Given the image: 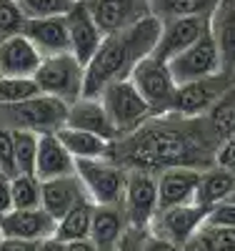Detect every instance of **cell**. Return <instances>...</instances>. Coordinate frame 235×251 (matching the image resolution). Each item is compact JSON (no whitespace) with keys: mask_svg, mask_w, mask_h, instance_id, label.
<instances>
[{"mask_svg":"<svg viewBox=\"0 0 235 251\" xmlns=\"http://www.w3.org/2000/svg\"><path fill=\"white\" fill-rule=\"evenodd\" d=\"M218 138L213 136L205 116L158 113L148 118L138 131L113 141L110 158L120 166L140 171H163L170 166L208 169L215 163Z\"/></svg>","mask_w":235,"mask_h":251,"instance_id":"cell-1","label":"cell"},{"mask_svg":"<svg viewBox=\"0 0 235 251\" xmlns=\"http://www.w3.org/2000/svg\"><path fill=\"white\" fill-rule=\"evenodd\" d=\"M158 38L160 18L155 15H148L130 28L105 35L98 53L85 66V96H100L113 80L130 78L138 63L155 50Z\"/></svg>","mask_w":235,"mask_h":251,"instance_id":"cell-2","label":"cell"},{"mask_svg":"<svg viewBox=\"0 0 235 251\" xmlns=\"http://www.w3.org/2000/svg\"><path fill=\"white\" fill-rule=\"evenodd\" d=\"M68 121V103L55 96L38 93L28 100L0 103V126L8 131L58 133Z\"/></svg>","mask_w":235,"mask_h":251,"instance_id":"cell-3","label":"cell"},{"mask_svg":"<svg viewBox=\"0 0 235 251\" xmlns=\"http://www.w3.org/2000/svg\"><path fill=\"white\" fill-rule=\"evenodd\" d=\"M35 80L45 96H55L68 106L85 96V66L70 50L43 58Z\"/></svg>","mask_w":235,"mask_h":251,"instance_id":"cell-4","label":"cell"},{"mask_svg":"<svg viewBox=\"0 0 235 251\" xmlns=\"http://www.w3.org/2000/svg\"><path fill=\"white\" fill-rule=\"evenodd\" d=\"M100 100H103L105 111H108V116H110V121L115 126L118 138L138 131L148 118L155 116L153 108L148 106L145 98L133 86L130 78L113 80L110 86H105L103 93H100Z\"/></svg>","mask_w":235,"mask_h":251,"instance_id":"cell-5","label":"cell"},{"mask_svg":"<svg viewBox=\"0 0 235 251\" xmlns=\"http://www.w3.org/2000/svg\"><path fill=\"white\" fill-rule=\"evenodd\" d=\"M128 171L115 158H90V161H78V176L88 191L90 201L103 203H123L125 188H128Z\"/></svg>","mask_w":235,"mask_h":251,"instance_id":"cell-6","label":"cell"},{"mask_svg":"<svg viewBox=\"0 0 235 251\" xmlns=\"http://www.w3.org/2000/svg\"><path fill=\"white\" fill-rule=\"evenodd\" d=\"M133 86L138 88V93L145 98V103L153 108V113H168L170 100L175 96L178 83L173 80V73H170L168 60L155 58L153 53L145 55L138 66L130 73Z\"/></svg>","mask_w":235,"mask_h":251,"instance_id":"cell-7","label":"cell"},{"mask_svg":"<svg viewBox=\"0 0 235 251\" xmlns=\"http://www.w3.org/2000/svg\"><path fill=\"white\" fill-rule=\"evenodd\" d=\"M235 83L233 73H215V75H205L198 80L183 83L175 88V96L170 100V113H180V116H205L213 106L218 103V98Z\"/></svg>","mask_w":235,"mask_h":251,"instance_id":"cell-8","label":"cell"},{"mask_svg":"<svg viewBox=\"0 0 235 251\" xmlns=\"http://www.w3.org/2000/svg\"><path fill=\"white\" fill-rule=\"evenodd\" d=\"M123 208H125L128 221H130L133 228H150L153 219L160 211L158 174L130 169V174H128V188H125Z\"/></svg>","mask_w":235,"mask_h":251,"instance_id":"cell-9","label":"cell"},{"mask_svg":"<svg viewBox=\"0 0 235 251\" xmlns=\"http://www.w3.org/2000/svg\"><path fill=\"white\" fill-rule=\"evenodd\" d=\"M173 80L178 86L190 80H198L205 75H215L223 71V60H220V50L215 46V38H213L210 28L195 40L188 50H183L180 55H175L173 60H168Z\"/></svg>","mask_w":235,"mask_h":251,"instance_id":"cell-10","label":"cell"},{"mask_svg":"<svg viewBox=\"0 0 235 251\" xmlns=\"http://www.w3.org/2000/svg\"><path fill=\"white\" fill-rule=\"evenodd\" d=\"M205 214H208V208H203L195 201L183 203V206H173V208H160L158 216L150 224V231L178 244V246H185L198 234V228L203 226Z\"/></svg>","mask_w":235,"mask_h":251,"instance_id":"cell-11","label":"cell"},{"mask_svg":"<svg viewBox=\"0 0 235 251\" xmlns=\"http://www.w3.org/2000/svg\"><path fill=\"white\" fill-rule=\"evenodd\" d=\"M208 30V15H183L160 20V38L153 50L160 60H173L183 50H188L195 40Z\"/></svg>","mask_w":235,"mask_h":251,"instance_id":"cell-12","label":"cell"},{"mask_svg":"<svg viewBox=\"0 0 235 251\" xmlns=\"http://www.w3.org/2000/svg\"><path fill=\"white\" fill-rule=\"evenodd\" d=\"M65 20H68V33H70V53L83 66H88L105 38L98 20L93 18L88 0H75L73 8L65 13Z\"/></svg>","mask_w":235,"mask_h":251,"instance_id":"cell-13","label":"cell"},{"mask_svg":"<svg viewBox=\"0 0 235 251\" xmlns=\"http://www.w3.org/2000/svg\"><path fill=\"white\" fill-rule=\"evenodd\" d=\"M55 226H58V221L43 206H38V208H10V211L0 219V236L40 244L43 239L55 234Z\"/></svg>","mask_w":235,"mask_h":251,"instance_id":"cell-14","label":"cell"},{"mask_svg":"<svg viewBox=\"0 0 235 251\" xmlns=\"http://www.w3.org/2000/svg\"><path fill=\"white\" fill-rule=\"evenodd\" d=\"M88 5L105 35L125 30L138 20L153 15L150 0H88Z\"/></svg>","mask_w":235,"mask_h":251,"instance_id":"cell-15","label":"cell"},{"mask_svg":"<svg viewBox=\"0 0 235 251\" xmlns=\"http://www.w3.org/2000/svg\"><path fill=\"white\" fill-rule=\"evenodd\" d=\"M200 174H203V169H195V166H170V169L158 171L160 208H173V206H183V203H193Z\"/></svg>","mask_w":235,"mask_h":251,"instance_id":"cell-16","label":"cell"},{"mask_svg":"<svg viewBox=\"0 0 235 251\" xmlns=\"http://www.w3.org/2000/svg\"><path fill=\"white\" fill-rule=\"evenodd\" d=\"M43 55L35 43L18 33V35H8L0 38V75H25V78H35Z\"/></svg>","mask_w":235,"mask_h":251,"instance_id":"cell-17","label":"cell"},{"mask_svg":"<svg viewBox=\"0 0 235 251\" xmlns=\"http://www.w3.org/2000/svg\"><path fill=\"white\" fill-rule=\"evenodd\" d=\"M23 35H28L43 55H58L70 50V33L65 15H48V18H28Z\"/></svg>","mask_w":235,"mask_h":251,"instance_id":"cell-18","label":"cell"},{"mask_svg":"<svg viewBox=\"0 0 235 251\" xmlns=\"http://www.w3.org/2000/svg\"><path fill=\"white\" fill-rule=\"evenodd\" d=\"M78 171L75 156L65 149L58 133H40L38 141V158H35V176L40 181L58 178V176H70Z\"/></svg>","mask_w":235,"mask_h":251,"instance_id":"cell-19","label":"cell"},{"mask_svg":"<svg viewBox=\"0 0 235 251\" xmlns=\"http://www.w3.org/2000/svg\"><path fill=\"white\" fill-rule=\"evenodd\" d=\"M85 199H90V196L85 191L78 171L70 174V176H58V178L43 181V208H45L55 221L63 219L75 203H80Z\"/></svg>","mask_w":235,"mask_h":251,"instance_id":"cell-20","label":"cell"},{"mask_svg":"<svg viewBox=\"0 0 235 251\" xmlns=\"http://www.w3.org/2000/svg\"><path fill=\"white\" fill-rule=\"evenodd\" d=\"M65 126H73V128H80V131H90V133H98L108 141H115L118 138V131L115 126L105 111L100 96H83L78 98L75 103L68 106V121Z\"/></svg>","mask_w":235,"mask_h":251,"instance_id":"cell-21","label":"cell"},{"mask_svg":"<svg viewBox=\"0 0 235 251\" xmlns=\"http://www.w3.org/2000/svg\"><path fill=\"white\" fill-rule=\"evenodd\" d=\"M128 228H130V221H128L123 203H95L90 239L100 246V251H118Z\"/></svg>","mask_w":235,"mask_h":251,"instance_id":"cell-22","label":"cell"},{"mask_svg":"<svg viewBox=\"0 0 235 251\" xmlns=\"http://www.w3.org/2000/svg\"><path fill=\"white\" fill-rule=\"evenodd\" d=\"M208 28L220 50L223 71L235 75V0H218L208 18Z\"/></svg>","mask_w":235,"mask_h":251,"instance_id":"cell-23","label":"cell"},{"mask_svg":"<svg viewBox=\"0 0 235 251\" xmlns=\"http://www.w3.org/2000/svg\"><path fill=\"white\" fill-rule=\"evenodd\" d=\"M233 188H235V171L213 163V166H208V169H203V174H200L198 191H195V203H200L203 208H213L215 203L228 201Z\"/></svg>","mask_w":235,"mask_h":251,"instance_id":"cell-24","label":"cell"},{"mask_svg":"<svg viewBox=\"0 0 235 251\" xmlns=\"http://www.w3.org/2000/svg\"><path fill=\"white\" fill-rule=\"evenodd\" d=\"M58 136L65 143V149L75 156V161L105 158V156H110V149H113V141L103 138L98 133H90V131L73 128V126H63L58 131Z\"/></svg>","mask_w":235,"mask_h":251,"instance_id":"cell-25","label":"cell"},{"mask_svg":"<svg viewBox=\"0 0 235 251\" xmlns=\"http://www.w3.org/2000/svg\"><path fill=\"white\" fill-rule=\"evenodd\" d=\"M93 214H95V203H93L90 199H85V201L75 203L65 216L58 219L55 236L65 239V241H75V239H85V236H90V228H93Z\"/></svg>","mask_w":235,"mask_h":251,"instance_id":"cell-26","label":"cell"},{"mask_svg":"<svg viewBox=\"0 0 235 251\" xmlns=\"http://www.w3.org/2000/svg\"><path fill=\"white\" fill-rule=\"evenodd\" d=\"M205 121L210 126L213 136L218 138V143L235 136V83L218 98L215 106L205 113Z\"/></svg>","mask_w":235,"mask_h":251,"instance_id":"cell-27","label":"cell"},{"mask_svg":"<svg viewBox=\"0 0 235 251\" xmlns=\"http://www.w3.org/2000/svg\"><path fill=\"white\" fill-rule=\"evenodd\" d=\"M218 5V0H150V13L160 20L183 15H208Z\"/></svg>","mask_w":235,"mask_h":251,"instance_id":"cell-28","label":"cell"},{"mask_svg":"<svg viewBox=\"0 0 235 251\" xmlns=\"http://www.w3.org/2000/svg\"><path fill=\"white\" fill-rule=\"evenodd\" d=\"M43 206V181L35 174L13 176V208H38Z\"/></svg>","mask_w":235,"mask_h":251,"instance_id":"cell-29","label":"cell"},{"mask_svg":"<svg viewBox=\"0 0 235 251\" xmlns=\"http://www.w3.org/2000/svg\"><path fill=\"white\" fill-rule=\"evenodd\" d=\"M38 141H40V133L13 131V149H15V169H18V174H35Z\"/></svg>","mask_w":235,"mask_h":251,"instance_id":"cell-30","label":"cell"},{"mask_svg":"<svg viewBox=\"0 0 235 251\" xmlns=\"http://www.w3.org/2000/svg\"><path fill=\"white\" fill-rule=\"evenodd\" d=\"M43 93L35 78L25 75H0V103H18L28 100L33 96Z\"/></svg>","mask_w":235,"mask_h":251,"instance_id":"cell-31","label":"cell"},{"mask_svg":"<svg viewBox=\"0 0 235 251\" xmlns=\"http://www.w3.org/2000/svg\"><path fill=\"white\" fill-rule=\"evenodd\" d=\"M195 239L203 244L205 251H235V228L233 226H215L203 224Z\"/></svg>","mask_w":235,"mask_h":251,"instance_id":"cell-32","label":"cell"},{"mask_svg":"<svg viewBox=\"0 0 235 251\" xmlns=\"http://www.w3.org/2000/svg\"><path fill=\"white\" fill-rule=\"evenodd\" d=\"M25 20L28 18L18 5V0H0V38L23 33Z\"/></svg>","mask_w":235,"mask_h":251,"instance_id":"cell-33","label":"cell"},{"mask_svg":"<svg viewBox=\"0 0 235 251\" xmlns=\"http://www.w3.org/2000/svg\"><path fill=\"white\" fill-rule=\"evenodd\" d=\"M75 0H18L25 18H48V15H65Z\"/></svg>","mask_w":235,"mask_h":251,"instance_id":"cell-34","label":"cell"},{"mask_svg":"<svg viewBox=\"0 0 235 251\" xmlns=\"http://www.w3.org/2000/svg\"><path fill=\"white\" fill-rule=\"evenodd\" d=\"M0 171L8 174L10 178L18 176L15 169V149H13V131L0 126Z\"/></svg>","mask_w":235,"mask_h":251,"instance_id":"cell-35","label":"cell"},{"mask_svg":"<svg viewBox=\"0 0 235 251\" xmlns=\"http://www.w3.org/2000/svg\"><path fill=\"white\" fill-rule=\"evenodd\" d=\"M203 224H215V226H233L235 228V203L233 201H223L215 203L213 208H208L205 221Z\"/></svg>","mask_w":235,"mask_h":251,"instance_id":"cell-36","label":"cell"},{"mask_svg":"<svg viewBox=\"0 0 235 251\" xmlns=\"http://www.w3.org/2000/svg\"><path fill=\"white\" fill-rule=\"evenodd\" d=\"M143 249L145 251H183V246H178L173 241H168V239L153 234L150 228H145V231H143Z\"/></svg>","mask_w":235,"mask_h":251,"instance_id":"cell-37","label":"cell"},{"mask_svg":"<svg viewBox=\"0 0 235 251\" xmlns=\"http://www.w3.org/2000/svg\"><path fill=\"white\" fill-rule=\"evenodd\" d=\"M215 163L223 166V169L235 171V136L225 138V141L218 146V151H215Z\"/></svg>","mask_w":235,"mask_h":251,"instance_id":"cell-38","label":"cell"},{"mask_svg":"<svg viewBox=\"0 0 235 251\" xmlns=\"http://www.w3.org/2000/svg\"><path fill=\"white\" fill-rule=\"evenodd\" d=\"M13 208V178L0 171V219Z\"/></svg>","mask_w":235,"mask_h":251,"instance_id":"cell-39","label":"cell"},{"mask_svg":"<svg viewBox=\"0 0 235 251\" xmlns=\"http://www.w3.org/2000/svg\"><path fill=\"white\" fill-rule=\"evenodd\" d=\"M0 251H38V244L35 241H23V239L0 236Z\"/></svg>","mask_w":235,"mask_h":251,"instance_id":"cell-40","label":"cell"},{"mask_svg":"<svg viewBox=\"0 0 235 251\" xmlns=\"http://www.w3.org/2000/svg\"><path fill=\"white\" fill-rule=\"evenodd\" d=\"M38 251H70V246H68V241L65 239H60V236H48V239H43L40 244H38Z\"/></svg>","mask_w":235,"mask_h":251,"instance_id":"cell-41","label":"cell"},{"mask_svg":"<svg viewBox=\"0 0 235 251\" xmlns=\"http://www.w3.org/2000/svg\"><path fill=\"white\" fill-rule=\"evenodd\" d=\"M70 251H100V246L90 239V236H85V239H75V241H68Z\"/></svg>","mask_w":235,"mask_h":251,"instance_id":"cell-42","label":"cell"},{"mask_svg":"<svg viewBox=\"0 0 235 251\" xmlns=\"http://www.w3.org/2000/svg\"><path fill=\"white\" fill-rule=\"evenodd\" d=\"M183 251H205V249H203V244H200V241L193 236V239H190V241L183 246Z\"/></svg>","mask_w":235,"mask_h":251,"instance_id":"cell-43","label":"cell"},{"mask_svg":"<svg viewBox=\"0 0 235 251\" xmlns=\"http://www.w3.org/2000/svg\"><path fill=\"white\" fill-rule=\"evenodd\" d=\"M228 201H233V203H235V188H233V194L228 196Z\"/></svg>","mask_w":235,"mask_h":251,"instance_id":"cell-44","label":"cell"}]
</instances>
